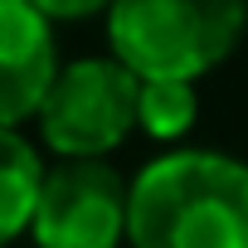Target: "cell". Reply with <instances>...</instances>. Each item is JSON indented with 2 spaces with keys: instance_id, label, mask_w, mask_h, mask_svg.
<instances>
[{
  "instance_id": "cell-4",
  "label": "cell",
  "mask_w": 248,
  "mask_h": 248,
  "mask_svg": "<svg viewBox=\"0 0 248 248\" xmlns=\"http://www.w3.org/2000/svg\"><path fill=\"white\" fill-rule=\"evenodd\" d=\"M132 180L107 161H59L44 170L30 233L39 248H122Z\"/></svg>"
},
{
  "instance_id": "cell-7",
  "label": "cell",
  "mask_w": 248,
  "mask_h": 248,
  "mask_svg": "<svg viewBox=\"0 0 248 248\" xmlns=\"http://www.w3.org/2000/svg\"><path fill=\"white\" fill-rule=\"evenodd\" d=\"M200 117V97L195 83L185 78H141V97H137V127L156 141H180L190 137Z\"/></svg>"
},
{
  "instance_id": "cell-6",
  "label": "cell",
  "mask_w": 248,
  "mask_h": 248,
  "mask_svg": "<svg viewBox=\"0 0 248 248\" xmlns=\"http://www.w3.org/2000/svg\"><path fill=\"white\" fill-rule=\"evenodd\" d=\"M39 185H44L39 151L15 127H0V248L30 229Z\"/></svg>"
},
{
  "instance_id": "cell-5",
  "label": "cell",
  "mask_w": 248,
  "mask_h": 248,
  "mask_svg": "<svg viewBox=\"0 0 248 248\" xmlns=\"http://www.w3.org/2000/svg\"><path fill=\"white\" fill-rule=\"evenodd\" d=\"M59 68L54 20L30 0H0V127L39 117Z\"/></svg>"
},
{
  "instance_id": "cell-2",
  "label": "cell",
  "mask_w": 248,
  "mask_h": 248,
  "mask_svg": "<svg viewBox=\"0 0 248 248\" xmlns=\"http://www.w3.org/2000/svg\"><path fill=\"white\" fill-rule=\"evenodd\" d=\"M248 30V0H112L107 49L137 78L214 73Z\"/></svg>"
},
{
  "instance_id": "cell-3",
  "label": "cell",
  "mask_w": 248,
  "mask_h": 248,
  "mask_svg": "<svg viewBox=\"0 0 248 248\" xmlns=\"http://www.w3.org/2000/svg\"><path fill=\"white\" fill-rule=\"evenodd\" d=\"M141 78L122 59H78L63 63L39 107V137L63 161H102L137 127Z\"/></svg>"
},
{
  "instance_id": "cell-1",
  "label": "cell",
  "mask_w": 248,
  "mask_h": 248,
  "mask_svg": "<svg viewBox=\"0 0 248 248\" xmlns=\"http://www.w3.org/2000/svg\"><path fill=\"white\" fill-rule=\"evenodd\" d=\"M132 248H248V166L219 151H166L127 200Z\"/></svg>"
},
{
  "instance_id": "cell-8",
  "label": "cell",
  "mask_w": 248,
  "mask_h": 248,
  "mask_svg": "<svg viewBox=\"0 0 248 248\" xmlns=\"http://www.w3.org/2000/svg\"><path fill=\"white\" fill-rule=\"evenodd\" d=\"M30 5H39L49 20H88V15H107L112 0H30Z\"/></svg>"
}]
</instances>
